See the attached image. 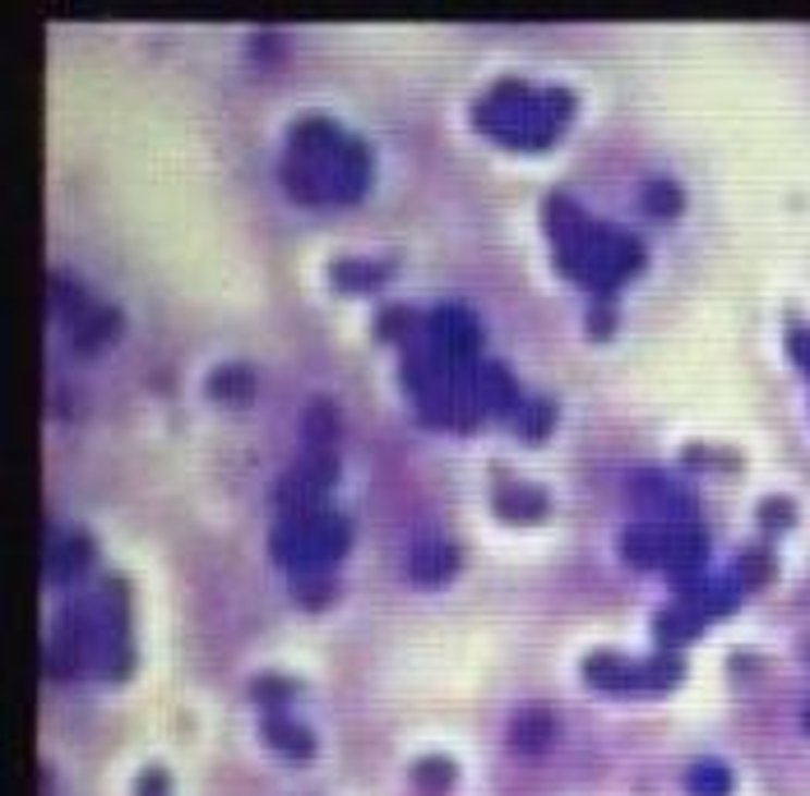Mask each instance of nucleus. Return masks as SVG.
Instances as JSON below:
<instances>
[{"mask_svg": "<svg viewBox=\"0 0 810 796\" xmlns=\"http://www.w3.org/2000/svg\"><path fill=\"white\" fill-rule=\"evenodd\" d=\"M353 542V524L334 510H306V514H283L279 528L269 532V555L292 574H329L339 555Z\"/></svg>", "mask_w": 810, "mask_h": 796, "instance_id": "f257e3e1", "label": "nucleus"}, {"mask_svg": "<svg viewBox=\"0 0 810 796\" xmlns=\"http://www.w3.org/2000/svg\"><path fill=\"white\" fill-rule=\"evenodd\" d=\"M427 343L454 362H472L477 347H482V324L464 302H440L427 315Z\"/></svg>", "mask_w": 810, "mask_h": 796, "instance_id": "f03ea898", "label": "nucleus"}, {"mask_svg": "<svg viewBox=\"0 0 810 796\" xmlns=\"http://www.w3.org/2000/svg\"><path fill=\"white\" fill-rule=\"evenodd\" d=\"M625 487H630V495L658 518V524H680V518L695 514L690 491L680 487V481H672L667 473H658V468H635L630 477H625Z\"/></svg>", "mask_w": 810, "mask_h": 796, "instance_id": "7ed1b4c3", "label": "nucleus"}, {"mask_svg": "<svg viewBox=\"0 0 810 796\" xmlns=\"http://www.w3.org/2000/svg\"><path fill=\"white\" fill-rule=\"evenodd\" d=\"M371 181V144L347 135L343 148L324 167V199H357Z\"/></svg>", "mask_w": 810, "mask_h": 796, "instance_id": "20e7f679", "label": "nucleus"}, {"mask_svg": "<svg viewBox=\"0 0 810 796\" xmlns=\"http://www.w3.org/2000/svg\"><path fill=\"white\" fill-rule=\"evenodd\" d=\"M94 565V537L84 528H70V532H51L47 537V574L51 579H75Z\"/></svg>", "mask_w": 810, "mask_h": 796, "instance_id": "39448f33", "label": "nucleus"}, {"mask_svg": "<svg viewBox=\"0 0 810 796\" xmlns=\"http://www.w3.org/2000/svg\"><path fill=\"white\" fill-rule=\"evenodd\" d=\"M408 570H413L417 584H445L450 574L458 570V551L445 542V537L421 532L413 542V551H408Z\"/></svg>", "mask_w": 810, "mask_h": 796, "instance_id": "423d86ee", "label": "nucleus"}, {"mask_svg": "<svg viewBox=\"0 0 810 796\" xmlns=\"http://www.w3.org/2000/svg\"><path fill=\"white\" fill-rule=\"evenodd\" d=\"M477 399H482L487 413H505V417H514L524 407L519 380H514V370L505 362H482V366H477Z\"/></svg>", "mask_w": 810, "mask_h": 796, "instance_id": "0eeeda50", "label": "nucleus"}, {"mask_svg": "<svg viewBox=\"0 0 810 796\" xmlns=\"http://www.w3.org/2000/svg\"><path fill=\"white\" fill-rule=\"evenodd\" d=\"M584 681L598 685V690L606 695H630V690H643L639 681V662L621 658V653H593L584 658Z\"/></svg>", "mask_w": 810, "mask_h": 796, "instance_id": "6e6552de", "label": "nucleus"}, {"mask_svg": "<svg viewBox=\"0 0 810 796\" xmlns=\"http://www.w3.org/2000/svg\"><path fill=\"white\" fill-rule=\"evenodd\" d=\"M260 736H265V740H269V746L279 750V755H292V759H310V755H316V736H310L297 718H287L283 709L265 713V722H260Z\"/></svg>", "mask_w": 810, "mask_h": 796, "instance_id": "1a4fd4ad", "label": "nucleus"}, {"mask_svg": "<svg viewBox=\"0 0 810 796\" xmlns=\"http://www.w3.org/2000/svg\"><path fill=\"white\" fill-rule=\"evenodd\" d=\"M551 727H556V722H551V709H542V703H524V709L510 718V746L524 750V755H538V750H547Z\"/></svg>", "mask_w": 810, "mask_h": 796, "instance_id": "9d476101", "label": "nucleus"}, {"mask_svg": "<svg viewBox=\"0 0 810 796\" xmlns=\"http://www.w3.org/2000/svg\"><path fill=\"white\" fill-rule=\"evenodd\" d=\"M699 629H704V616L690 607V602H672V607H662L658 616H653V639L662 648H676V644H690Z\"/></svg>", "mask_w": 810, "mask_h": 796, "instance_id": "9b49d317", "label": "nucleus"}, {"mask_svg": "<svg viewBox=\"0 0 810 796\" xmlns=\"http://www.w3.org/2000/svg\"><path fill=\"white\" fill-rule=\"evenodd\" d=\"M273 505L283 514H306V510H320L324 505V487H316L306 473L287 468L279 481H273Z\"/></svg>", "mask_w": 810, "mask_h": 796, "instance_id": "f8f14e48", "label": "nucleus"}, {"mask_svg": "<svg viewBox=\"0 0 810 796\" xmlns=\"http://www.w3.org/2000/svg\"><path fill=\"white\" fill-rule=\"evenodd\" d=\"M621 555H625L630 565L662 570V524H658V518H649V524L621 528Z\"/></svg>", "mask_w": 810, "mask_h": 796, "instance_id": "ddd939ff", "label": "nucleus"}, {"mask_svg": "<svg viewBox=\"0 0 810 796\" xmlns=\"http://www.w3.org/2000/svg\"><path fill=\"white\" fill-rule=\"evenodd\" d=\"M121 333V306H94L79 324H70V339L79 352H98Z\"/></svg>", "mask_w": 810, "mask_h": 796, "instance_id": "4468645a", "label": "nucleus"}, {"mask_svg": "<svg viewBox=\"0 0 810 796\" xmlns=\"http://www.w3.org/2000/svg\"><path fill=\"white\" fill-rule=\"evenodd\" d=\"M547 491L542 487H524V481H501V491H495V514H505V518H519V524H532V518H542L547 514Z\"/></svg>", "mask_w": 810, "mask_h": 796, "instance_id": "2eb2a0df", "label": "nucleus"}, {"mask_svg": "<svg viewBox=\"0 0 810 796\" xmlns=\"http://www.w3.org/2000/svg\"><path fill=\"white\" fill-rule=\"evenodd\" d=\"M329 278H334V287H343V292H366L390 278V265H384V259H334Z\"/></svg>", "mask_w": 810, "mask_h": 796, "instance_id": "dca6fc26", "label": "nucleus"}, {"mask_svg": "<svg viewBox=\"0 0 810 796\" xmlns=\"http://www.w3.org/2000/svg\"><path fill=\"white\" fill-rule=\"evenodd\" d=\"M94 306H98V302H88V292H84L65 269H51V310H61L65 324H79Z\"/></svg>", "mask_w": 810, "mask_h": 796, "instance_id": "f3484780", "label": "nucleus"}, {"mask_svg": "<svg viewBox=\"0 0 810 796\" xmlns=\"http://www.w3.org/2000/svg\"><path fill=\"white\" fill-rule=\"evenodd\" d=\"M302 436H306V444H329L339 436V403L334 399H324V394H316L306 403V413H302Z\"/></svg>", "mask_w": 810, "mask_h": 796, "instance_id": "a211bd4d", "label": "nucleus"}, {"mask_svg": "<svg viewBox=\"0 0 810 796\" xmlns=\"http://www.w3.org/2000/svg\"><path fill=\"white\" fill-rule=\"evenodd\" d=\"M279 181L287 185V191L292 195H297L302 204H320L324 199V181H320V172H316V167H306L302 158H283V167H279Z\"/></svg>", "mask_w": 810, "mask_h": 796, "instance_id": "6ab92c4d", "label": "nucleus"}, {"mask_svg": "<svg viewBox=\"0 0 810 796\" xmlns=\"http://www.w3.org/2000/svg\"><path fill=\"white\" fill-rule=\"evenodd\" d=\"M250 389H255V376H250V366H242V362H228V366H218L209 376V394L223 399V403L250 399Z\"/></svg>", "mask_w": 810, "mask_h": 796, "instance_id": "aec40b11", "label": "nucleus"}, {"mask_svg": "<svg viewBox=\"0 0 810 796\" xmlns=\"http://www.w3.org/2000/svg\"><path fill=\"white\" fill-rule=\"evenodd\" d=\"M680 658H676V648H658L653 658H643L639 662V681H643V690H672V685L680 681Z\"/></svg>", "mask_w": 810, "mask_h": 796, "instance_id": "412c9836", "label": "nucleus"}, {"mask_svg": "<svg viewBox=\"0 0 810 796\" xmlns=\"http://www.w3.org/2000/svg\"><path fill=\"white\" fill-rule=\"evenodd\" d=\"M551 417H556V403L551 399H524V407L514 413V431H519L524 440H542L551 431Z\"/></svg>", "mask_w": 810, "mask_h": 796, "instance_id": "4be33fe9", "label": "nucleus"}, {"mask_svg": "<svg viewBox=\"0 0 810 796\" xmlns=\"http://www.w3.org/2000/svg\"><path fill=\"white\" fill-rule=\"evenodd\" d=\"M292 468L306 473L310 481H316V487H329V481L339 477V454L329 450V444H306V454L292 463Z\"/></svg>", "mask_w": 810, "mask_h": 796, "instance_id": "5701e85b", "label": "nucleus"}, {"mask_svg": "<svg viewBox=\"0 0 810 796\" xmlns=\"http://www.w3.org/2000/svg\"><path fill=\"white\" fill-rule=\"evenodd\" d=\"M686 792L690 796H727L732 792V773L723 764H713V759H704V764H695L686 773Z\"/></svg>", "mask_w": 810, "mask_h": 796, "instance_id": "b1692460", "label": "nucleus"}, {"mask_svg": "<svg viewBox=\"0 0 810 796\" xmlns=\"http://www.w3.org/2000/svg\"><path fill=\"white\" fill-rule=\"evenodd\" d=\"M769 574H773V555L764 547H746L741 555H736V565H732L736 588H754V584H764Z\"/></svg>", "mask_w": 810, "mask_h": 796, "instance_id": "393cba45", "label": "nucleus"}, {"mask_svg": "<svg viewBox=\"0 0 810 796\" xmlns=\"http://www.w3.org/2000/svg\"><path fill=\"white\" fill-rule=\"evenodd\" d=\"M297 695V681L292 676H279V672H265V676H255L250 681V699L255 703H265V709L273 713V709H283V703Z\"/></svg>", "mask_w": 810, "mask_h": 796, "instance_id": "a878e982", "label": "nucleus"}, {"mask_svg": "<svg viewBox=\"0 0 810 796\" xmlns=\"http://www.w3.org/2000/svg\"><path fill=\"white\" fill-rule=\"evenodd\" d=\"M643 209L658 213V218H672V213H680V185H676V181H667V176L643 181Z\"/></svg>", "mask_w": 810, "mask_h": 796, "instance_id": "bb28decb", "label": "nucleus"}, {"mask_svg": "<svg viewBox=\"0 0 810 796\" xmlns=\"http://www.w3.org/2000/svg\"><path fill=\"white\" fill-rule=\"evenodd\" d=\"M413 783L427 787V792H445V787H454V764H450L445 755L417 759V764H413Z\"/></svg>", "mask_w": 810, "mask_h": 796, "instance_id": "cd10ccee", "label": "nucleus"}, {"mask_svg": "<svg viewBox=\"0 0 810 796\" xmlns=\"http://www.w3.org/2000/svg\"><path fill=\"white\" fill-rule=\"evenodd\" d=\"M413 306H403V302H390V306H380V315H376V333L380 339H398V333H408L413 329Z\"/></svg>", "mask_w": 810, "mask_h": 796, "instance_id": "c85d7f7f", "label": "nucleus"}, {"mask_svg": "<svg viewBox=\"0 0 810 796\" xmlns=\"http://www.w3.org/2000/svg\"><path fill=\"white\" fill-rule=\"evenodd\" d=\"M791 518H797V510H791V500H787V495H769L764 505H760V524H764L769 532L791 528Z\"/></svg>", "mask_w": 810, "mask_h": 796, "instance_id": "c756f323", "label": "nucleus"}, {"mask_svg": "<svg viewBox=\"0 0 810 796\" xmlns=\"http://www.w3.org/2000/svg\"><path fill=\"white\" fill-rule=\"evenodd\" d=\"M680 458L690 463V468H736V454L727 450H709V444H686Z\"/></svg>", "mask_w": 810, "mask_h": 796, "instance_id": "7c9ffc66", "label": "nucleus"}, {"mask_svg": "<svg viewBox=\"0 0 810 796\" xmlns=\"http://www.w3.org/2000/svg\"><path fill=\"white\" fill-rule=\"evenodd\" d=\"M334 588H339V584L329 579V574H306L297 592H302L306 602H316V607H320V602H329V598H334Z\"/></svg>", "mask_w": 810, "mask_h": 796, "instance_id": "2f4dec72", "label": "nucleus"}, {"mask_svg": "<svg viewBox=\"0 0 810 796\" xmlns=\"http://www.w3.org/2000/svg\"><path fill=\"white\" fill-rule=\"evenodd\" d=\"M139 796H168V773L162 769H144L139 773V783H135Z\"/></svg>", "mask_w": 810, "mask_h": 796, "instance_id": "473e14b6", "label": "nucleus"}, {"mask_svg": "<svg viewBox=\"0 0 810 796\" xmlns=\"http://www.w3.org/2000/svg\"><path fill=\"white\" fill-rule=\"evenodd\" d=\"M588 329H593V333H606V329H612V302H602V296H598L593 310H588Z\"/></svg>", "mask_w": 810, "mask_h": 796, "instance_id": "72a5a7b5", "label": "nucleus"}, {"mask_svg": "<svg viewBox=\"0 0 810 796\" xmlns=\"http://www.w3.org/2000/svg\"><path fill=\"white\" fill-rule=\"evenodd\" d=\"M791 357H797L806 370H810V329H791Z\"/></svg>", "mask_w": 810, "mask_h": 796, "instance_id": "f704fd0d", "label": "nucleus"}]
</instances>
